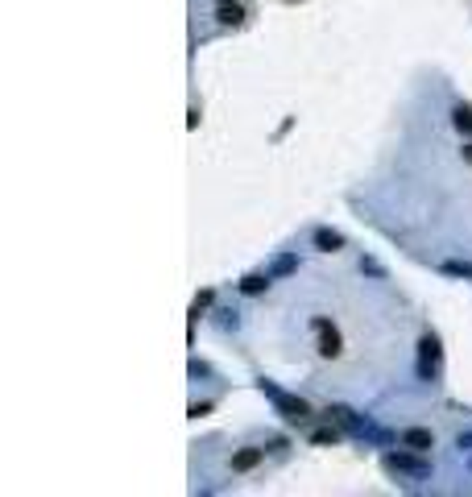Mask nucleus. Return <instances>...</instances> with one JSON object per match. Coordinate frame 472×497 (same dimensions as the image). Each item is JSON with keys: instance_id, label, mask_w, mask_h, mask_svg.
Returning a JSON list of instances; mask_svg holds the SVG:
<instances>
[{"instance_id": "nucleus-11", "label": "nucleus", "mask_w": 472, "mask_h": 497, "mask_svg": "<svg viewBox=\"0 0 472 497\" xmlns=\"http://www.w3.org/2000/svg\"><path fill=\"white\" fill-rule=\"evenodd\" d=\"M439 270L447 273V278H472V266H464V261H443Z\"/></svg>"}, {"instance_id": "nucleus-17", "label": "nucleus", "mask_w": 472, "mask_h": 497, "mask_svg": "<svg viewBox=\"0 0 472 497\" xmlns=\"http://www.w3.org/2000/svg\"><path fill=\"white\" fill-rule=\"evenodd\" d=\"M460 448H468L472 452V435H460Z\"/></svg>"}, {"instance_id": "nucleus-16", "label": "nucleus", "mask_w": 472, "mask_h": 497, "mask_svg": "<svg viewBox=\"0 0 472 497\" xmlns=\"http://www.w3.org/2000/svg\"><path fill=\"white\" fill-rule=\"evenodd\" d=\"M460 158H464V162L472 166V145H464V149H460Z\"/></svg>"}, {"instance_id": "nucleus-10", "label": "nucleus", "mask_w": 472, "mask_h": 497, "mask_svg": "<svg viewBox=\"0 0 472 497\" xmlns=\"http://www.w3.org/2000/svg\"><path fill=\"white\" fill-rule=\"evenodd\" d=\"M294 270H298V257H290V253H286V257H278V261H274V270H270V273H274V278H282V273H294Z\"/></svg>"}, {"instance_id": "nucleus-5", "label": "nucleus", "mask_w": 472, "mask_h": 497, "mask_svg": "<svg viewBox=\"0 0 472 497\" xmlns=\"http://www.w3.org/2000/svg\"><path fill=\"white\" fill-rule=\"evenodd\" d=\"M398 444H402V448H415V452H431V448H435V435H431L426 427H406V431L398 435Z\"/></svg>"}, {"instance_id": "nucleus-7", "label": "nucleus", "mask_w": 472, "mask_h": 497, "mask_svg": "<svg viewBox=\"0 0 472 497\" xmlns=\"http://www.w3.org/2000/svg\"><path fill=\"white\" fill-rule=\"evenodd\" d=\"M315 249H319V253H335V249H344V236L331 232V228H319V232H315Z\"/></svg>"}, {"instance_id": "nucleus-15", "label": "nucleus", "mask_w": 472, "mask_h": 497, "mask_svg": "<svg viewBox=\"0 0 472 497\" xmlns=\"http://www.w3.org/2000/svg\"><path fill=\"white\" fill-rule=\"evenodd\" d=\"M335 440H340L335 431H315V435H311V444H319V448H328V444H335Z\"/></svg>"}, {"instance_id": "nucleus-4", "label": "nucleus", "mask_w": 472, "mask_h": 497, "mask_svg": "<svg viewBox=\"0 0 472 497\" xmlns=\"http://www.w3.org/2000/svg\"><path fill=\"white\" fill-rule=\"evenodd\" d=\"M311 327L319 332V357H340V332L328 319H311Z\"/></svg>"}, {"instance_id": "nucleus-14", "label": "nucleus", "mask_w": 472, "mask_h": 497, "mask_svg": "<svg viewBox=\"0 0 472 497\" xmlns=\"http://www.w3.org/2000/svg\"><path fill=\"white\" fill-rule=\"evenodd\" d=\"M419 348H423V357H431V361H439V340H435V336H426V340L419 344Z\"/></svg>"}, {"instance_id": "nucleus-9", "label": "nucleus", "mask_w": 472, "mask_h": 497, "mask_svg": "<svg viewBox=\"0 0 472 497\" xmlns=\"http://www.w3.org/2000/svg\"><path fill=\"white\" fill-rule=\"evenodd\" d=\"M452 121H456V129H460V133H472V108H464V104H460V108L452 112Z\"/></svg>"}, {"instance_id": "nucleus-2", "label": "nucleus", "mask_w": 472, "mask_h": 497, "mask_svg": "<svg viewBox=\"0 0 472 497\" xmlns=\"http://www.w3.org/2000/svg\"><path fill=\"white\" fill-rule=\"evenodd\" d=\"M261 390H265V398L278 407V414H286L290 423H303V418H311V407L303 402V398H290V394H282L278 386H270V381H261Z\"/></svg>"}, {"instance_id": "nucleus-13", "label": "nucleus", "mask_w": 472, "mask_h": 497, "mask_svg": "<svg viewBox=\"0 0 472 497\" xmlns=\"http://www.w3.org/2000/svg\"><path fill=\"white\" fill-rule=\"evenodd\" d=\"M361 273H369V278H385L381 261H373V257H365V261H361Z\"/></svg>"}, {"instance_id": "nucleus-18", "label": "nucleus", "mask_w": 472, "mask_h": 497, "mask_svg": "<svg viewBox=\"0 0 472 497\" xmlns=\"http://www.w3.org/2000/svg\"><path fill=\"white\" fill-rule=\"evenodd\" d=\"M220 4H228V0H220Z\"/></svg>"}, {"instance_id": "nucleus-3", "label": "nucleus", "mask_w": 472, "mask_h": 497, "mask_svg": "<svg viewBox=\"0 0 472 497\" xmlns=\"http://www.w3.org/2000/svg\"><path fill=\"white\" fill-rule=\"evenodd\" d=\"M419 456H423V452H415V448H410V452H389V456H385V464H389L394 472H402V477L426 481V477H431V464L419 460Z\"/></svg>"}, {"instance_id": "nucleus-8", "label": "nucleus", "mask_w": 472, "mask_h": 497, "mask_svg": "<svg viewBox=\"0 0 472 497\" xmlns=\"http://www.w3.org/2000/svg\"><path fill=\"white\" fill-rule=\"evenodd\" d=\"M270 278H274V273H249V278L240 282V290H244V294H261V290L270 286Z\"/></svg>"}, {"instance_id": "nucleus-1", "label": "nucleus", "mask_w": 472, "mask_h": 497, "mask_svg": "<svg viewBox=\"0 0 472 497\" xmlns=\"http://www.w3.org/2000/svg\"><path fill=\"white\" fill-rule=\"evenodd\" d=\"M328 414L335 418V423H344V427H348L352 435H361V440H373V444H389V435H385L381 427H373L369 418H361L356 410H348V407H331Z\"/></svg>"}, {"instance_id": "nucleus-6", "label": "nucleus", "mask_w": 472, "mask_h": 497, "mask_svg": "<svg viewBox=\"0 0 472 497\" xmlns=\"http://www.w3.org/2000/svg\"><path fill=\"white\" fill-rule=\"evenodd\" d=\"M261 448H240V452L232 456V472H249V468H257L261 464Z\"/></svg>"}, {"instance_id": "nucleus-12", "label": "nucleus", "mask_w": 472, "mask_h": 497, "mask_svg": "<svg viewBox=\"0 0 472 497\" xmlns=\"http://www.w3.org/2000/svg\"><path fill=\"white\" fill-rule=\"evenodd\" d=\"M216 17H220V21H224V25H240V17H244V13H240V8H236V4H224V8H220V13H216Z\"/></svg>"}]
</instances>
